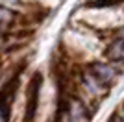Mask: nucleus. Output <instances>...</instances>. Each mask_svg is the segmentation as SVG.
<instances>
[{
	"instance_id": "f257e3e1",
	"label": "nucleus",
	"mask_w": 124,
	"mask_h": 122,
	"mask_svg": "<svg viewBox=\"0 0 124 122\" xmlns=\"http://www.w3.org/2000/svg\"><path fill=\"white\" fill-rule=\"evenodd\" d=\"M39 87H41V76H39V74H35V76H33V80H31V83H30V87H28V106H26L28 115L24 117L26 120H31V118H33V113H35V109H37Z\"/></svg>"
},
{
	"instance_id": "7ed1b4c3",
	"label": "nucleus",
	"mask_w": 124,
	"mask_h": 122,
	"mask_svg": "<svg viewBox=\"0 0 124 122\" xmlns=\"http://www.w3.org/2000/svg\"><path fill=\"white\" fill-rule=\"evenodd\" d=\"M108 57L113 61H124V37L111 43V46L108 48Z\"/></svg>"
},
{
	"instance_id": "39448f33",
	"label": "nucleus",
	"mask_w": 124,
	"mask_h": 122,
	"mask_svg": "<svg viewBox=\"0 0 124 122\" xmlns=\"http://www.w3.org/2000/svg\"><path fill=\"white\" fill-rule=\"evenodd\" d=\"M6 2H11V4H15V2H17V0H6Z\"/></svg>"
},
{
	"instance_id": "20e7f679",
	"label": "nucleus",
	"mask_w": 124,
	"mask_h": 122,
	"mask_svg": "<svg viewBox=\"0 0 124 122\" xmlns=\"http://www.w3.org/2000/svg\"><path fill=\"white\" fill-rule=\"evenodd\" d=\"M13 11H9L8 8H4V6H0V24H6V22H11V19H13Z\"/></svg>"
},
{
	"instance_id": "f03ea898",
	"label": "nucleus",
	"mask_w": 124,
	"mask_h": 122,
	"mask_svg": "<svg viewBox=\"0 0 124 122\" xmlns=\"http://www.w3.org/2000/svg\"><path fill=\"white\" fill-rule=\"evenodd\" d=\"M91 74H93L98 81H102V83H109V81L115 78V74H117V72H115L111 67H108V65L94 63V65L91 67Z\"/></svg>"
}]
</instances>
